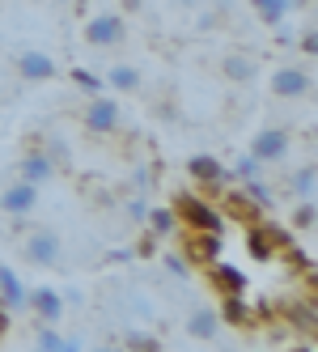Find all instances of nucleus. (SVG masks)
<instances>
[{"label": "nucleus", "instance_id": "nucleus-1", "mask_svg": "<svg viewBox=\"0 0 318 352\" xmlns=\"http://www.w3.org/2000/svg\"><path fill=\"white\" fill-rule=\"evenodd\" d=\"M81 128L89 136H115L124 128V107H119V98L111 94H89L81 102Z\"/></svg>", "mask_w": 318, "mask_h": 352}, {"label": "nucleus", "instance_id": "nucleus-2", "mask_svg": "<svg viewBox=\"0 0 318 352\" xmlns=\"http://www.w3.org/2000/svg\"><path fill=\"white\" fill-rule=\"evenodd\" d=\"M174 221L183 225L187 234H221V212H216L204 195H174V204H170Z\"/></svg>", "mask_w": 318, "mask_h": 352}, {"label": "nucleus", "instance_id": "nucleus-3", "mask_svg": "<svg viewBox=\"0 0 318 352\" xmlns=\"http://www.w3.org/2000/svg\"><path fill=\"white\" fill-rule=\"evenodd\" d=\"M17 246H21V259H26L30 267H60L64 263V238L56 230H47V225L26 230Z\"/></svg>", "mask_w": 318, "mask_h": 352}, {"label": "nucleus", "instance_id": "nucleus-4", "mask_svg": "<svg viewBox=\"0 0 318 352\" xmlns=\"http://www.w3.org/2000/svg\"><path fill=\"white\" fill-rule=\"evenodd\" d=\"M310 89H314V77L302 64H276L267 72V94L280 98V102H302V98H310Z\"/></svg>", "mask_w": 318, "mask_h": 352}, {"label": "nucleus", "instance_id": "nucleus-5", "mask_svg": "<svg viewBox=\"0 0 318 352\" xmlns=\"http://www.w3.org/2000/svg\"><path fill=\"white\" fill-rule=\"evenodd\" d=\"M124 38H128V21L119 9H102L85 21V43L98 47V52H111V47H119Z\"/></svg>", "mask_w": 318, "mask_h": 352}, {"label": "nucleus", "instance_id": "nucleus-6", "mask_svg": "<svg viewBox=\"0 0 318 352\" xmlns=\"http://www.w3.org/2000/svg\"><path fill=\"white\" fill-rule=\"evenodd\" d=\"M38 212V187L26 183V179H13L5 183V191H0V217L9 221H26Z\"/></svg>", "mask_w": 318, "mask_h": 352}, {"label": "nucleus", "instance_id": "nucleus-7", "mask_svg": "<svg viewBox=\"0 0 318 352\" xmlns=\"http://www.w3.org/2000/svg\"><path fill=\"white\" fill-rule=\"evenodd\" d=\"M288 148H293V136H288L284 128H263V132L251 136V148H247V153H251L259 166H280V162L288 157Z\"/></svg>", "mask_w": 318, "mask_h": 352}, {"label": "nucleus", "instance_id": "nucleus-8", "mask_svg": "<svg viewBox=\"0 0 318 352\" xmlns=\"http://www.w3.org/2000/svg\"><path fill=\"white\" fill-rule=\"evenodd\" d=\"M26 306L34 310V318L43 322V327H56L60 318H64V293L60 289H52V285H38V289H30L26 293Z\"/></svg>", "mask_w": 318, "mask_h": 352}, {"label": "nucleus", "instance_id": "nucleus-9", "mask_svg": "<svg viewBox=\"0 0 318 352\" xmlns=\"http://www.w3.org/2000/svg\"><path fill=\"white\" fill-rule=\"evenodd\" d=\"M13 68H17V77H26V81H52L56 77V60L47 56V52H17V60H13Z\"/></svg>", "mask_w": 318, "mask_h": 352}, {"label": "nucleus", "instance_id": "nucleus-10", "mask_svg": "<svg viewBox=\"0 0 318 352\" xmlns=\"http://www.w3.org/2000/svg\"><path fill=\"white\" fill-rule=\"evenodd\" d=\"M187 170H191V179L200 183L204 191H225V183H229V170L216 162V157H204V153H200V157H191Z\"/></svg>", "mask_w": 318, "mask_h": 352}, {"label": "nucleus", "instance_id": "nucleus-11", "mask_svg": "<svg viewBox=\"0 0 318 352\" xmlns=\"http://www.w3.org/2000/svg\"><path fill=\"white\" fill-rule=\"evenodd\" d=\"M17 179H26V183H34V187H43V183L56 179V162L47 157V148H30V153L17 162Z\"/></svg>", "mask_w": 318, "mask_h": 352}, {"label": "nucleus", "instance_id": "nucleus-12", "mask_svg": "<svg viewBox=\"0 0 318 352\" xmlns=\"http://www.w3.org/2000/svg\"><path fill=\"white\" fill-rule=\"evenodd\" d=\"M221 77L234 81V85H247V81L259 77V60L251 52H225L221 56Z\"/></svg>", "mask_w": 318, "mask_h": 352}, {"label": "nucleus", "instance_id": "nucleus-13", "mask_svg": "<svg viewBox=\"0 0 318 352\" xmlns=\"http://www.w3.org/2000/svg\"><path fill=\"white\" fill-rule=\"evenodd\" d=\"M144 85V72L136 64H111L102 72V89H115V94H140Z\"/></svg>", "mask_w": 318, "mask_h": 352}, {"label": "nucleus", "instance_id": "nucleus-14", "mask_svg": "<svg viewBox=\"0 0 318 352\" xmlns=\"http://www.w3.org/2000/svg\"><path fill=\"white\" fill-rule=\"evenodd\" d=\"M216 331H221V314H216L212 306H191V314H187V336L191 340H212Z\"/></svg>", "mask_w": 318, "mask_h": 352}, {"label": "nucleus", "instance_id": "nucleus-15", "mask_svg": "<svg viewBox=\"0 0 318 352\" xmlns=\"http://www.w3.org/2000/svg\"><path fill=\"white\" fill-rule=\"evenodd\" d=\"M26 285L17 280V272L13 267H0V306L5 310H26Z\"/></svg>", "mask_w": 318, "mask_h": 352}, {"label": "nucleus", "instance_id": "nucleus-16", "mask_svg": "<svg viewBox=\"0 0 318 352\" xmlns=\"http://www.w3.org/2000/svg\"><path fill=\"white\" fill-rule=\"evenodd\" d=\"M208 280L221 289L225 297H238L242 289H247V276H242L238 267H229V263H212V267H208Z\"/></svg>", "mask_w": 318, "mask_h": 352}, {"label": "nucleus", "instance_id": "nucleus-17", "mask_svg": "<svg viewBox=\"0 0 318 352\" xmlns=\"http://www.w3.org/2000/svg\"><path fill=\"white\" fill-rule=\"evenodd\" d=\"M247 5L259 13V21H267V26H280L284 21V13L297 5V0H247Z\"/></svg>", "mask_w": 318, "mask_h": 352}, {"label": "nucleus", "instance_id": "nucleus-18", "mask_svg": "<svg viewBox=\"0 0 318 352\" xmlns=\"http://www.w3.org/2000/svg\"><path fill=\"white\" fill-rule=\"evenodd\" d=\"M288 191L293 195H297V199H314V162H306V166H297V170H293L288 174Z\"/></svg>", "mask_w": 318, "mask_h": 352}, {"label": "nucleus", "instance_id": "nucleus-19", "mask_svg": "<svg viewBox=\"0 0 318 352\" xmlns=\"http://www.w3.org/2000/svg\"><path fill=\"white\" fill-rule=\"evenodd\" d=\"M144 221H149V230L157 238H166V234L179 230V221H174V212H170V208H149V217H144Z\"/></svg>", "mask_w": 318, "mask_h": 352}, {"label": "nucleus", "instance_id": "nucleus-20", "mask_svg": "<svg viewBox=\"0 0 318 352\" xmlns=\"http://www.w3.org/2000/svg\"><path fill=\"white\" fill-rule=\"evenodd\" d=\"M34 340H38L34 348H43V352H60V340H64V336L56 331V327H38V336H34Z\"/></svg>", "mask_w": 318, "mask_h": 352}, {"label": "nucleus", "instance_id": "nucleus-21", "mask_svg": "<svg viewBox=\"0 0 318 352\" xmlns=\"http://www.w3.org/2000/svg\"><path fill=\"white\" fill-rule=\"evenodd\" d=\"M293 221H297V230H314V199H297Z\"/></svg>", "mask_w": 318, "mask_h": 352}, {"label": "nucleus", "instance_id": "nucleus-22", "mask_svg": "<svg viewBox=\"0 0 318 352\" xmlns=\"http://www.w3.org/2000/svg\"><path fill=\"white\" fill-rule=\"evenodd\" d=\"M259 170H263V166H259L251 153H247V157H238V166H234V174H238L242 183H247V179H259Z\"/></svg>", "mask_w": 318, "mask_h": 352}, {"label": "nucleus", "instance_id": "nucleus-23", "mask_svg": "<svg viewBox=\"0 0 318 352\" xmlns=\"http://www.w3.org/2000/svg\"><path fill=\"white\" fill-rule=\"evenodd\" d=\"M128 217L144 225V217H149V199H144V195H140V199H128Z\"/></svg>", "mask_w": 318, "mask_h": 352}, {"label": "nucleus", "instance_id": "nucleus-24", "mask_svg": "<svg viewBox=\"0 0 318 352\" xmlns=\"http://www.w3.org/2000/svg\"><path fill=\"white\" fill-rule=\"evenodd\" d=\"M297 47H302V52H306L310 60L318 56V38H314V26H310V30H302V38H297Z\"/></svg>", "mask_w": 318, "mask_h": 352}, {"label": "nucleus", "instance_id": "nucleus-25", "mask_svg": "<svg viewBox=\"0 0 318 352\" xmlns=\"http://www.w3.org/2000/svg\"><path fill=\"white\" fill-rule=\"evenodd\" d=\"M60 352H85L81 336H64V340H60Z\"/></svg>", "mask_w": 318, "mask_h": 352}, {"label": "nucleus", "instance_id": "nucleus-26", "mask_svg": "<svg viewBox=\"0 0 318 352\" xmlns=\"http://www.w3.org/2000/svg\"><path fill=\"white\" fill-rule=\"evenodd\" d=\"M93 352H128V348H124V344H98Z\"/></svg>", "mask_w": 318, "mask_h": 352}, {"label": "nucleus", "instance_id": "nucleus-27", "mask_svg": "<svg viewBox=\"0 0 318 352\" xmlns=\"http://www.w3.org/2000/svg\"><path fill=\"white\" fill-rule=\"evenodd\" d=\"M5 327H9V310H5V306H0V331H5Z\"/></svg>", "mask_w": 318, "mask_h": 352}, {"label": "nucleus", "instance_id": "nucleus-28", "mask_svg": "<svg viewBox=\"0 0 318 352\" xmlns=\"http://www.w3.org/2000/svg\"><path fill=\"white\" fill-rule=\"evenodd\" d=\"M174 5H183V9H195V5H200V0H174Z\"/></svg>", "mask_w": 318, "mask_h": 352}, {"label": "nucleus", "instance_id": "nucleus-29", "mask_svg": "<svg viewBox=\"0 0 318 352\" xmlns=\"http://www.w3.org/2000/svg\"><path fill=\"white\" fill-rule=\"evenodd\" d=\"M297 352H314V344H302V348H297Z\"/></svg>", "mask_w": 318, "mask_h": 352}, {"label": "nucleus", "instance_id": "nucleus-30", "mask_svg": "<svg viewBox=\"0 0 318 352\" xmlns=\"http://www.w3.org/2000/svg\"><path fill=\"white\" fill-rule=\"evenodd\" d=\"M30 352H43V348H30Z\"/></svg>", "mask_w": 318, "mask_h": 352}]
</instances>
